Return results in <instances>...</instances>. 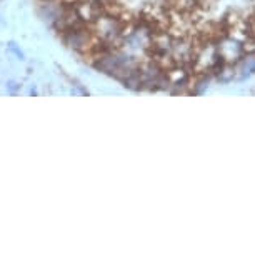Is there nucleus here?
<instances>
[{"mask_svg":"<svg viewBox=\"0 0 255 255\" xmlns=\"http://www.w3.org/2000/svg\"><path fill=\"white\" fill-rule=\"evenodd\" d=\"M8 49H10L12 52H13V54H15L17 57H18V59H23V54H22V50H18L17 49V47H15V44H13V42H10V44H8Z\"/></svg>","mask_w":255,"mask_h":255,"instance_id":"nucleus-1","label":"nucleus"}]
</instances>
